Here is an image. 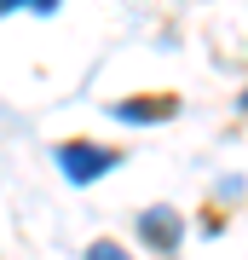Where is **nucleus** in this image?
Masks as SVG:
<instances>
[{
    "label": "nucleus",
    "instance_id": "obj_4",
    "mask_svg": "<svg viewBox=\"0 0 248 260\" xmlns=\"http://www.w3.org/2000/svg\"><path fill=\"white\" fill-rule=\"evenodd\" d=\"M87 260H127V249H121V243H110V237H98L87 249Z\"/></svg>",
    "mask_w": 248,
    "mask_h": 260
},
{
    "label": "nucleus",
    "instance_id": "obj_2",
    "mask_svg": "<svg viewBox=\"0 0 248 260\" xmlns=\"http://www.w3.org/2000/svg\"><path fill=\"white\" fill-rule=\"evenodd\" d=\"M138 232H145V243L156 254H173L179 243H185V220L173 208H150V214H138Z\"/></svg>",
    "mask_w": 248,
    "mask_h": 260
},
{
    "label": "nucleus",
    "instance_id": "obj_3",
    "mask_svg": "<svg viewBox=\"0 0 248 260\" xmlns=\"http://www.w3.org/2000/svg\"><path fill=\"white\" fill-rule=\"evenodd\" d=\"M173 110H179L173 93H138V99H121V104H116L121 121H167Z\"/></svg>",
    "mask_w": 248,
    "mask_h": 260
},
{
    "label": "nucleus",
    "instance_id": "obj_5",
    "mask_svg": "<svg viewBox=\"0 0 248 260\" xmlns=\"http://www.w3.org/2000/svg\"><path fill=\"white\" fill-rule=\"evenodd\" d=\"M12 6H29V12H52L58 0H0V12H12Z\"/></svg>",
    "mask_w": 248,
    "mask_h": 260
},
{
    "label": "nucleus",
    "instance_id": "obj_1",
    "mask_svg": "<svg viewBox=\"0 0 248 260\" xmlns=\"http://www.w3.org/2000/svg\"><path fill=\"white\" fill-rule=\"evenodd\" d=\"M52 156H58V168H64L75 185H92L98 174H110V168L121 162V150L116 145H92V139H64Z\"/></svg>",
    "mask_w": 248,
    "mask_h": 260
}]
</instances>
